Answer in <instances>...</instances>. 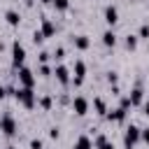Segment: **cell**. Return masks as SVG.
I'll use <instances>...</instances> for the list:
<instances>
[{"label": "cell", "mask_w": 149, "mask_h": 149, "mask_svg": "<svg viewBox=\"0 0 149 149\" xmlns=\"http://www.w3.org/2000/svg\"><path fill=\"white\" fill-rule=\"evenodd\" d=\"M14 98H16V102H21L26 109H33V107L37 105V93H35V88H26V86H19Z\"/></svg>", "instance_id": "cell-1"}, {"label": "cell", "mask_w": 149, "mask_h": 149, "mask_svg": "<svg viewBox=\"0 0 149 149\" xmlns=\"http://www.w3.org/2000/svg\"><path fill=\"white\" fill-rule=\"evenodd\" d=\"M0 130H2V135H7V137H14V135L19 133V123H16V119H14L9 112H5V114L0 116Z\"/></svg>", "instance_id": "cell-2"}, {"label": "cell", "mask_w": 149, "mask_h": 149, "mask_svg": "<svg viewBox=\"0 0 149 149\" xmlns=\"http://www.w3.org/2000/svg\"><path fill=\"white\" fill-rule=\"evenodd\" d=\"M23 63H26V47L19 40H14L12 42V68L19 70V68H23Z\"/></svg>", "instance_id": "cell-3"}, {"label": "cell", "mask_w": 149, "mask_h": 149, "mask_svg": "<svg viewBox=\"0 0 149 149\" xmlns=\"http://www.w3.org/2000/svg\"><path fill=\"white\" fill-rule=\"evenodd\" d=\"M137 142H140V126H135V123L126 126V130H123V149H135Z\"/></svg>", "instance_id": "cell-4"}, {"label": "cell", "mask_w": 149, "mask_h": 149, "mask_svg": "<svg viewBox=\"0 0 149 149\" xmlns=\"http://www.w3.org/2000/svg\"><path fill=\"white\" fill-rule=\"evenodd\" d=\"M16 79H19V86H26V88H35V72L30 68H19L16 70Z\"/></svg>", "instance_id": "cell-5"}, {"label": "cell", "mask_w": 149, "mask_h": 149, "mask_svg": "<svg viewBox=\"0 0 149 149\" xmlns=\"http://www.w3.org/2000/svg\"><path fill=\"white\" fill-rule=\"evenodd\" d=\"M70 107H72V112H74L77 116H86L91 102H88V98H84V95H74V98L70 100Z\"/></svg>", "instance_id": "cell-6"}, {"label": "cell", "mask_w": 149, "mask_h": 149, "mask_svg": "<svg viewBox=\"0 0 149 149\" xmlns=\"http://www.w3.org/2000/svg\"><path fill=\"white\" fill-rule=\"evenodd\" d=\"M84 79H86V63L81 58H77L74 61V68H72V84L74 86H81Z\"/></svg>", "instance_id": "cell-7"}, {"label": "cell", "mask_w": 149, "mask_h": 149, "mask_svg": "<svg viewBox=\"0 0 149 149\" xmlns=\"http://www.w3.org/2000/svg\"><path fill=\"white\" fill-rule=\"evenodd\" d=\"M51 74H54V77H56V81H58V84H63V86H68V84L72 81L70 68H68V65H63V63L54 65V72H51Z\"/></svg>", "instance_id": "cell-8"}, {"label": "cell", "mask_w": 149, "mask_h": 149, "mask_svg": "<svg viewBox=\"0 0 149 149\" xmlns=\"http://www.w3.org/2000/svg\"><path fill=\"white\" fill-rule=\"evenodd\" d=\"M128 100H130L133 107H140V105L144 102V88H142L140 84H135V86L130 88V93H128Z\"/></svg>", "instance_id": "cell-9"}, {"label": "cell", "mask_w": 149, "mask_h": 149, "mask_svg": "<svg viewBox=\"0 0 149 149\" xmlns=\"http://www.w3.org/2000/svg\"><path fill=\"white\" fill-rule=\"evenodd\" d=\"M102 19H105V23L112 28V26L119 21V9H116V5H107V7L102 9Z\"/></svg>", "instance_id": "cell-10"}, {"label": "cell", "mask_w": 149, "mask_h": 149, "mask_svg": "<svg viewBox=\"0 0 149 149\" xmlns=\"http://www.w3.org/2000/svg\"><path fill=\"white\" fill-rule=\"evenodd\" d=\"M40 33L44 35V40H47V37H54V35H56V23H54L51 19H42V26H40Z\"/></svg>", "instance_id": "cell-11"}, {"label": "cell", "mask_w": 149, "mask_h": 149, "mask_svg": "<svg viewBox=\"0 0 149 149\" xmlns=\"http://www.w3.org/2000/svg\"><path fill=\"white\" fill-rule=\"evenodd\" d=\"M72 44H74V49L86 51V49L91 47V37H88V35H72Z\"/></svg>", "instance_id": "cell-12"}, {"label": "cell", "mask_w": 149, "mask_h": 149, "mask_svg": "<svg viewBox=\"0 0 149 149\" xmlns=\"http://www.w3.org/2000/svg\"><path fill=\"white\" fill-rule=\"evenodd\" d=\"M109 121H114V123H123L126 121V116H128V112L123 109V107H116V109H112V112H107L105 114Z\"/></svg>", "instance_id": "cell-13"}, {"label": "cell", "mask_w": 149, "mask_h": 149, "mask_svg": "<svg viewBox=\"0 0 149 149\" xmlns=\"http://www.w3.org/2000/svg\"><path fill=\"white\" fill-rule=\"evenodd\" d=\"M100 40H102V44H105L107 49H114V47H116V33H114L112 28H107V30L100 35Z\"/></svg>", "instance_id": "cell-14"}, {"label": "cell", "mask_w": 149, "mask_h": 149, "mask_svg": "<svg viewBox=\"0 0 149 149\" xmlns=\"http://www.w3.org/2000/svg\"><path fill=\"white\" fill-rule=\"evenodd\" d=\"M5 21H7V26H12V28H19V23H21V16H19V12H16V9H7V12H5Z\"/></svg>", "instance_id": "cell-15"}, {"label": "cell", "mask_w": 149, "mask_h": 149, "mask_svg": "<svg viewBox=\"0 0 149 149\" xmlns=\"http://www.w3.org/2000/svg\"><path fill=\"white\" fill-rule=\"evenodd\" d=\"M72 149H93V140L88 135H79L74 140V144H72Z\"/></svg>", "instance_id": "cell-16"}, {"label": "cell", "mask_w": 149, "mask_h": 149, "mask_svg": "<svg viewBox=\"0 0 149 149\" xmlns=\"http://www.w3.org/2000/svg\"><path fill=\"white\" fill-rule=\"evenodd\" d=\"M93 109H95V114H98V116H105V114L109 112V109H107V102H105L100 95H98V98H93Z\"/></svg>", "instance_id": "cell-17"}, {"label": "cell", "mask_w": 149, "mask_h": 149, "mask_svg": "<svg viewBox=\"0 0 149 149\" xmlns=\"http://www.w3.org/2000/svg\"><path fill=\"white\" fill-rule=\"evenodd\" d=\"M37 105H40V107H42L44 112H49V109H51V105H54V98H51V95L47 93V95H42V98H37Z\"/></svg>", "instance_id": "cell-18"}, {"label": "cell", "mask_w": 149, "mask_h": 149, "mask_svg": "<svg viewBox=\"0 0 149 149\" xmlns=\"http://www.w3.org/2000/svg\"><path fill=\"white\" fill-rule=\"evenodd\" d=\"M123 44H126V49H128V51H135V49H137V35H126Z\"/></svg>", "instance_id": "cell-19"}, {"label": "cell", "mask_w": 149, "mask_h": 149, "mask_svg": "<svg viewBox=\"0 0 149 149\" xmlns=\"http://www.w3.org/2000/svg\"><path fill=\"white\" fill-rule=\"evenodd\" d=\"M51 5H54L56 12H68L70 9V0H51Z\"/></svg>", "instance_id": "cell-20"}, {"label": "cell", "mask_w": 149, "mask_h": 149, "mask_svg": "<svg viewBox=\"0 0 149 149\" xmlns=\"http://www.w3.org/2000/svg\"><path fill=\"white\" fill-rule=\"evenodd\" d=\"M137 40H149V23H142L137 30Z\"/></svg>", "instance_id": "cell-21"}, {"label": "cell", "mask_w": 149, "mask_h": 149, "mask_svg": "<svg viewBox=\"0 0 149 149\" xmlns=\"http://www.w3.org/2000/svg\"><path fill=\"white\" fill-rule=\"evenodd\" d=\"M51 58H54V61H63V58H65V49H63V47H56L54 54H51Z\"/></svg>", "instance_id": "cell-22"}, {"label": "cell", "mask_w": 149, "mask_h": 149, "mask_svg": "<svg viewBox=\"0 0 149 149\" xmlns=\"http://www.w3.org/2000/svg\"><path fill=\"white\" fill-rule=\"evenodd\" d=\"M140 142H144L149 147V126L147 128H140Z\"/></svg>", "instance_id": "cell-23"}, {"label": "cell", "mask_w": 149, "mask_h": 149, "mask_svg": "<svg viewBox=\"0 0 149 149\" xmlns=\"http://www.w3.org/2000/svg\"><path fill=\"white\" fill-rule=\"evenodd\" d=\"M37 72H40V74H42V77H49V74H51V72H54V70H51V68H49V65H47V63H42V65H40V68H37Z\"/></svg>", "instance_id": "cell-24"}, {"label": "cell", "mask_w": 149, "mask_h": 149, "mask_svg": "<svg viewBox=\"0 0 149 149\" xmlns=\"http://www.w3.org/2000/svg\"><path fill=\"white\" fill-rule=\"evenodd\" d=\"M30 149H44L42 137H33V140H30Z\"/></svg>", "instance_id": "cell-25"}, {"label": "cell", "mask_w": 149, "mask_h": 149, "mask_svg": "<svg viewBox=\"0 0 149 149\" xmlns=\"http://www.w3.org/2000/svg\"><path fill=\"white\" fill-rule=\"evenodd\" d=\"M49 137H51V140H58V137H61V128H58V126H51V128H49Z\"/></svg>", "instance_id": "cell-26"}, {"label": "cell", "mask_w": 149, "mask_h": 149, "mask_svg": "<svg viewBox=\"0 0 149 149\" xmlns=\"http://www.w3.org/2000/svg\"><path fill=\"white\" fill-rule=\"evenodd\" d=\"M102 142H107V135H105V133H100V135H98V137L93 140V149H98V147H100Z\"/></svg>", "instance_id": "cell-27"}, {"label": "cell", "mask_w": 149, "mask_h": 149, "mask_svg": "<svg viewBox=\"0 0 149 149\" xmlns=\"http://www.w3.org/2000/svg\"><path fill=\"white\" fill-rule=\"evenodd\" d=\"M33 42H35V44H42V42H44V35H42L40 30H35V33H33Z\"/></svg>", "instance_id": "cell-28"}, {"label": "cell", "mask_w": 149, "mask_h": 149, "mask_svg": "<svg viewBox=\"0 0 149 149\" xmlns=\"http://www.w3.org/2000/svg\"><path fill=\"white\" fill-rule=\"evenodd\" d=\"M119 107H123L126 112H128V109L133 107V105H130V100H128V95H123V98H121V102H119Z\"/></svg>", "instance_id": "cell-29"}, {"label": "cell", "mask_w": 149, "mask_h": 149, "mask_svg": "<svg viewBox=\"0 0 149 149\" xmlns=\"http://www.w3.org/2000/svg\"><path fill=\"white\" fill-rule=\"evenodd\" d=\"M107 81H109V84H116V81H119V74L109 70V72H107Z\"/></svg>", "instance_id": "cell-30"}, {"label": "cell", "mask_w": 149, "mask_h": 149, "mask_svg": "<svg viewBox=\"0 0 149 149\" xmlns=\"http://www.w3.org/2000/svg\"><path fill=\"white\" fill-rule=\"evenodd\" d=\"M49 56H51L49 51H42V54H40L37 58H40V63H47V61H49Z\"/></svg>", "instance_id": "cell-31"}, {"label": "cell", "mask_w": 149, "mask_h": 149, "mask_svg": "<svg viewBox=\"0 0 149 149\" xmlns=\"http://www.w3.org/2000/svg\"><path fill=\"white\" fill-rule=\"evenodd\" d=\"M98 149H114V144H112V142H109V140H107V142H102V144H100V147H98Z\"/></svg>", "instance_id": "cell-32"}, {"label": "cell", "mask_w": 149, "mask_h": 149, "mask_svg": "<svg viewBox=\"0 0 149 149\" xmlns=\"http://www.w3.org/2000/svg\"><path fill=\"white\" fill-rule=\"evenodd\" d=\"M142 107H144V114H147V116H149V95H147V98H144V102H142Z\"/></svg>", "instance_id": "cell-33"}, {"label": "cell", "mask_w": 149, "mask_h": 149, "mask_svg": "<svg viewBox=\"0 0 149 149\" xmlns=\"http://www.w3.org/2000/svg\"><path fill=\"white\" fill-rule=\"evenodd\" d=\"M7 98V86H0V100Z\"/></svg>", "instance_id": "cell-34"}, {"label": "cell", "mask_w": 149, "mask_h": 149, "mask_svg": "<svg viewBox=\"0 0 149 149\" xmlns=\"http://www.w3.org/2000/svg\"><path fill=\"white\" fill-rule=\"evenodd\" d=\"M26 5H28V7H33V5H35V0H26Z\"/></svg>", "instance_id": "cell-35"}, {"label": "cell", "mask_w": 149, "mask_h": 149, "mask_svg": "<svg viewBox=\"0 0 149 149\" xmlns=\"http://www.w3.org/2000/svg\"><path fill=\"white\" fill-rule=\"evenodd\" d=\"M40 2H42V5H51V0H40Z\"/></svg>", "instance_id": "cell-36"}, {"label": "cell", "mask_w": 149, "mask_h": 149, "mask_svg": "<svg viewBox=\"0 0 149 149\" xmlns=\"http://www.w3.org/2000/svg\"><path fill=\"white\" fill-rule=\"evenodd\" d=\"M7 149H16V147H14V144H9V147H7Z\"/></svg>", "instance_id": "cell-37"}]
</instances>
